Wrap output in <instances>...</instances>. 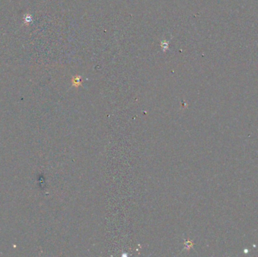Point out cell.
<instances>
[{"instance_id":"1","label":"cell","mask_w":258,"mask_h":257,"mask_svg":"<svg viewBox=\"0 0 258 257\" xmlns=\"http://www.w3.org/2000/svg\"><path fill=\"white\" fill-rule=\"evenodd\" d=\"M80 81H81V77L80 76H76L72 79V83H73L74 85L78 86L79 84H80Z\"/></svg>"},{"instance_id":"2","label":"cell","mask_w":258,"mask_h":257,"mask_svg":"<svg viewBox=\"0 0 258 257\" xmlns=\"http://www.w3.org/2000/svg\"><path fill=\"white\" fill-rule=\"evenodd\" d=\"M163 45H164V47H162L163 49L166 50L168 47V43L167 41H163V42L161 43V46H163Z\"/></svg>"}]
</instances>
